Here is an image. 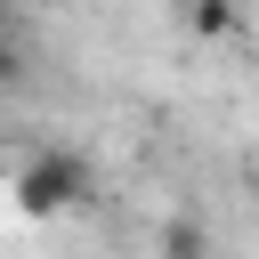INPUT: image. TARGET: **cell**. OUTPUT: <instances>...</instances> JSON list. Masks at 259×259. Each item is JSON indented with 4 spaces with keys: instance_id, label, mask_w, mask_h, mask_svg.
Listing matches in <instances>:
<instances>
[{
    "instance_id": "cell-1",
    "label": "cell",
    "mask_w": 259,
    "mask_h": 259,
    "mask_svg": "<svg viewBox=\"0 0 259 259\" xmlns=\"http://www.w3.org/2000/svg\"><path fill=\"white\" fill-rule=\"evenodd\" d=\"M81 194H89V170H81V154H65V146H49V154H32V162L16 170V202H24L32 219L73 210Z\"/></svg>"
},
{
    "instance_id": "cell-3",
    "label": "cell",
    "mask_w": 259,
    "mask_h": 259,
    "mask_svg": "<svg viewBox=\"0 0 259 259\" xmlns=\"http://www.w3.org/2000/svg\"><path fill=\"white\" fill-rule=\"evenodd\" d=\"M16 81H24V57H16V40L0 32V89H16Z\"/></svg>"
},
{
    "instance_id": "cell-2",
    "label": "cell",
    "mask_w": 259,
    "mask_h": 259,
    "mask_svg": "<svg viewBox=\"0 0 259 259\" xmlns=\"http://www.w3.org/2000/svg\"><path fill=\"white\" fill-rule=\"evenodd\" d=\"M186 16H194V32H202V40H219V32H235V0H194Z\"/></svg>"
}]
</instances>
